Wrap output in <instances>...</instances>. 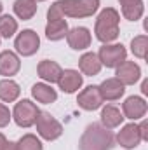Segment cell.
<instances>
[{"label":"cell","instance_id":"6da1fadb","mask_svg":"<svg viewBox=\"0 0 148 150\" xmlns=\"http://www.w3.org/2000/svg\"><path fill=\"white\" fill-rule=\"evenodd\" d=\"M115 138L110 129L101 126V122H92L85 127L80 136L78 149L80 150H111Z\"/></svg>","mask_w":148,"mask_h":150},{"label":"cell","instance_id":"7a4b0ae2","mask_svg":"<svg viewBox=\"0 0 148 150\" xmlns=\"http://www.w3.org/2000/svg\"><path fill=\"white\" fill-rule=\"evenodd\" d=\"M94 33L96 38L103 44H110L118 38L120 33V14L117 9L106 7L99 12L96 25H94Z\"/></svg>","mask_w":148,"mask_h":150},{"label":"cell","instance_id":"3957f363","mask_svg":"<svg viewBox=\"0 0 148 150\" xmlns=\"http://www.w3.org/2000/svg\"><path fill=\"white\" fill-rule=\"evenodd\" d=\"M63 16L68 18H91L99 9V0H58Z\"/></svg>","mask_w":148,"mask_h":150},{"label":"cell","instance_id":"277c9868","mask_svg":"<svg viewBox=\"0 0 148 150\" xmlns=\"http://www.w3.org/2000/svg\"><path fill=\"white\" fill-rule=\"evenodd\" d=\"M40 110L32 100H21L16 103L12 110V119L19 127H32L37 122V117Z\"/></svg>","mask_w":148,"mask_h":150},{"label":"cell","instance_id":"5b68a950","mask_svg":"<svg viewBox=\"0 0 148 150\" xmlns=\"http://www.w3.org/2000/svg\"><path fill=\"white\" fill-rule=\"evenodd\" d=\"M37 133L47 142H54L63 134V126L58 119H54L51 113L40 112L37 117Z\"/></svg>","mask_w":148,"mask_h":150},{"label":"cell","instance_id":"8992f818","mask_svg":"<svg viewBox=\"0 0 148 150\" xmlns=\"http://www.w3.org/2000/svg\"><path fill=\"white\" fill-rule=\"evenodd\" d=\"M98 58L103 67L117 68L120 63H124L127 59V51L122 44H105L103 47H99Z\"/></svg>","mask_w":148,"mask_h":150},{"label":"cell","instance_id":"52a82bcc","mask_svg":"<svg viewBox=\"0 0 148 150\" xmlns=\"http://www.w3.org/2000/svg\"><path fill=\"white\" fill-rule=\"evenodd\" d=\"M14 47L16 52L21 56H33L40 49V37L35 30H23L14 40Z\"/></svg>","mask_w":148,"mask_h":150},{"label":"cell","instance_id":"ba28073f","mask_svg":"<svg viewBox=\"0 0 148 150\" xmlns=\"http://www.w3.org/2000/svg\"><path fill=\"white\" fill-rule=\"evenodd\" d=\"M103 98L99 94V89L98 86H87L85 89H82L77 96V103L82 110H87V112H92V110H98L101 108L103 105Z\"/></svg>","mask_w":148,"mask_h":150},{"label":"cell","instance_id":"9c48e42d","mask_svg":"<svg viewBox=\"0 0 148 150\" xmlns=\"http://www.w3.org/2000/svg\"><path fill=\"white\" fill-rule=\"evenodd\" d=\"M117 142H118L120 147H124V149H127V150L136 149V147L143 142V140H141V134H140V127H138V124H136V122L125 124V126L118 131V134H117Z\"/></svg>","mask_w":148,"mask_h":150},{"label":"cell","instance_id":"30bf717a","mask_svg":"<svg viewBox=\"0 0 148 150\" xmlns=\"http://www.w3.org/2000/svg\"><path fill=\"white\" fill-rule=\"evenodd\" d=\"M115 70H117L115 72V79H118L124 86H132V84H136L141 79V68L134 61H127L125 59Z\"/></svg>","mask_w":148,"mask_h":150},{"label":"cell","instance_id":"8fae6325","mask_svg":"<svg viewBox=\"0 0 148 150\" xmlns=\"http://www.w3.org/2000/svg\"><path fill=\"white\" fill-rule=\"evenodd\" d=\"M147 101L141 98V96H129L124 103H122V115L125 119H131V120H138V119H143L145 113H147Z\"/></svg>","mask_w":148,"mask_h":150},{"label":"cell","instance_id":"7c38bea8","mask_svg":"<svg viewBox=\"0 0 148 150\" xmlns=\"http://www.w3.org/2000/svg\"><path fill=\"white\" fill-rule=\"evenodd\" d=\"M91 40H92L91 32L85 26H75L72 30H68L66 33V42L75 51H85L91 45Z\"/></svg>","mask_w":148,"mask_h":150},{"label":"cell","instance_id":"4fadbf2b","mask_svg":"<svg viewBox=\"0 0 148 150\" xmlns=\"http://www.w3.org/2000/svg\"><path fill=\"white\" fill-rule=\"evenodd\" d=\"M84 84V77L78 74V70H63L59 79H58V86L63 93L66 94H73L77 93Z\"/></svg>","mask_w":148,"mask_h":150},{"label":"cell","instance_id":"5bb4252c","mask_svg":"<svg viewBox=\"0 0 148 150\" xmlns=\"http://www.w3.org/2000/svg\"><path fill=\"white\" fill-rule=\"evenodd\" d=\"M98 89H99L101 98H103V100H106V101L120 100V98L124 96V93H125V86H124L118 79H115V77L103 80V82L98 86Z\"/></svg>","mask_w":148,"mask_h":150},{"label":"cell","instance_id":"9a60e30c","mask_svg":"<svg viewBox=\"0 0 148 150\" xmlns=\"http://www.w3.org/2000/svg\"><path fill=\"white\" fill-rule=\"evenodd\" d=\"M21 68V61L19 56L12 51H2L0 52V75L11 79L12 75H16Z\"/></svg>","mask_w":148,"mask_h":150},{"label":"cell","instance_id":"2e32d148","mask_svg":"<svg viewBox=\"0 0 148 150\" xmlns=\"http://www.w3.org/2000/svg\"><path fill=\"white\" fill-rule=\"evenodd\" d=\"M61 72H63V68H61L56 61H52V59H42L37 67L38 77H40L44 82H49V84L58 82Z\"/></svg>","mask_w":148,"mask_h":150},{"label":"cell","instance_id":"e0dca14e","mask_svg":"<svg viewBox=\"0 0 148 150\" xmlns=\"http://www.w3.org/2000/svg\"><path fill=\"white\" fill-rule=\"evenodd\" d=\"M78 67H80V72L87 77H94L101 72L103 65L98 58L96 52H84L78 59Z\"/></svg>","mask_w":148,"mask_h":150},{"label":"cell","instance_id":"ac0fdd59","mask_svg":"<svg viewBox=\"0 0 148 150\" xmlns=\"http://www.w3.org/2000/svg\"><path fill=\"white\" fill-rule=\"evenodd\" d=\"M32 96L37 100L38 103H44V105H51L58 100V93L56 89H52L51 84H45V82H37L33 84L32 87Z\"/></svg>","mask_w":148,"mask_h":150},{"label":"cell","instance_id":"d6986e66","mask_svg":"<svg viewBox=\"0 0 148 150\" xmlns=\"http://www.w3.org/2000/svg\"><path fill=\"white\" fill-rule=\"evenodd\" d=\"M124 119L125 117L122 115V112L117 107H113V105H106V107L101 108V126H105L106 129L118 127L124 122Z\"/></svg>","mask_w":148,"mask_h":150},{"label":"cell","instance_id":"ffe728a7","mask_svg":"<svg viewBox=\"0 0 148 150\" xmlns=\"http://www.w3.org/2000/svg\"><path fill=\"white\" fill-rule=\"evenodd\" d=\"M118 2L122 7V16L127 21H138L145 12L143 0H118Z\"/></svg>","mask_w":148,"mask_h":150},{"label":"cell","instance_id":"44dd1931","mask_svg":"<svg viewBox=\"0 0 148 150\" xmlns=\"http://www.w3.org/2000/svg\"><path fill=\"white\" fill-rule=\"evenodd\" d=\"M68 30L70 28H68L66 19H51L45 25V37L52 42H58V40L66 37Z\"/></svg>","mask_w":148,"mask_h":150},{"label":"cell","instance_id":"7402d4cb","mask_svg":"<svg viewBox=\"0 0 148 150\" xmlns=\"http://www.w3.org/2000/svg\"><path fill=\"white\" fill-rule=\"evenodd\" d=\"M19 94H21V87L16 80H12V79L0 80V101L12 103L19 98Z\"/></svg>","mask_w":148,"mask_h":150},{"label":"cell","instance_id":"603a6c76","mask_svg":"<svg viewBox=\"0 0 148 150\" xmlns=\"http://www.w3.org/2000/svg\"><path fill=\"white\" fill-rule=\"evenodd\" d=\"M37 9L38 5L35 0H16L14 2V14L23 21L32 19L37 14Z\"/></svg>","mask_w":148,"mask_h":150},{"label":"cell","instance_id":"cb8c5ba5","mask_svg":"<svg viewBox=\"0 0 148 150\" xmlns=\"http://www.w3.org/2000/svg\"><path fill=\"white\" fill-rule=\"evenodd\" d=\"M18 32V21L11 14H2L0 16V37L11 38Z\"/></svg>","mask_w":148,"mask_h":150},{"label":"cell","instance_id":"d4e9b609","mask_svg":"<svg viewBox=\"0 0 148 150\" xmlns=\"http://www.w3.org/2000/svg\"><path fill=\"white\" fill-rule=\"evenodd\" d=\"M131 51L136 58L145 59L147 58V51H148V37L147 35H138L131 40Z\"/></svg>","mask_w":148,"mask_h":150},{"label":"cell","instance_id":"484cf974","mask_svg":"<svg viewBox=\"0 0 148 150\" xmlns=\"http://www.w3.org/2000/svg\"><path fill=\"white\" fill-rule=\"evenodd\" d=\"M18 149L19 150H44V145H42V142L38 140L35 134L28 133V134H25V136L19 138Z\"/></svg>","mask_w":148,"mask_h":150},{"label":"cell","instance_id":"4316f807","mask_svg":"<svg viewBox=\"0 0 148 150\" xmlns=\"http://www.w3.org/2000/svg\"><path fill=\"white\" fill-rule=\"evenodd\" d=\"M51 19H65L59 2H54V4L49 7V11H47V21H51Z\"/></svg>","mask_w":148,"mask_h":150},{"label":"cell","instance_id":"83f0119b","mask_svg":"<svg viewBox=\"0 0 148 150\" xmlns=\"http://www.w3.org/2000/svg\"><path fill=\"white\" fill-rule=\"evenodd\" d=\"M11 119H12V112H11V110H9L4 103H0V127L9 126Z\"/></svg>","mask_w":148,"mask_h":150},{"label":"cell","instance_id":"f1b7e54d","mask_svg":"<svg viewBox=\"0 0 148 150\" xmlns=\"http://www.w3.org/2000/svg\"><path fill=\"white\" fill-rule=\"evenodd\" d=\"M138 127H140L141 140H143V142H147V140H148V122H147V120H141V122L138 124Z\"/></svg>","mask_w":148,"mask_h":150},{"label":"cell","instance_id":"f546056e","mask_svg":"<svg viewBox=\"0 0 148 150\" xmlns=\"http://www.w3.org/2000/svg\"><path fill=\"white\" fill-rule=\"evenodd\" d=\"M5 147H7V138L0 133V150H5Z\"/></svg>","mask_w":148,"mask_h":150},{"label":"cell","instance_id":"4dcf8cb0","mask_svg":"<svg viewBox=\"0 0 148 150\" xmlns=\"http://www.w3.org/2000/svg\"><path fill=\"white\" fill-rule=\"evenodd\" d=\"M5 150H19V149H18V143H14V142H7Z\"/></svg>","mask_w":148,"mask_h":150},{"label":"cell","instance_id":"1f68e13d","mask_svg":"<svg viewBox=\"0 0 148 150\" xmlns=\"http://www.w3.org/2000/svg\"><path fill=\"white\" fill-rule=\"evenodd\" d=\"M141 93H143V94H148V80H143V84H141Z\"/></svg>","mask_w":148,"mask_h":150},{"label":"cell","instance_id":"d6a6232c","mask_svg":"<svg viewBox=\"0 0 148 150\" xmlns=\"http://www.w3.org/2000/svg\"><path fill=\"white\" fill-rule=\"evenodd\" d=\"M2 9H4V5H2V2H0V16H2Z\"/></svg>","mask_w":148,"mask_h":150},{"label":"cell","instance_id":"836d02e7","mask_svg":"<svg viewBox=\"0 0 148 150\" xmlns=\"http://www.w3.org/2000/svg\"><path fill=\"white\" fill-rule=\"evenodd\" d=\"M35 2H42V0H35Z\"/></svg>","mask_w":148,"mask_h":150},{"label":"cell","instance_id":"e575fe53","mask_svg":"<svg viewBox=\"0 0 148 150\" xmlns=\"http://www.w3.org/2000/svg\"><path fill=\"white\" fill-rule=\"evenodd\" d=\"M0 42H2V37H0Z\"/></svg>","mask_w":148,"mask_h":150}]
</instances>
